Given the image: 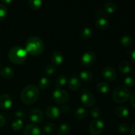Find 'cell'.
Masks as SVG:
<instances>
[{
    "mask_svg": "<svg viewBox=\"0 0 135 135\" xmlns=\"http://www.w3.org/2000/svg\"><path fill=\"white\" fill-rule=\"evenodd\" d=\"M45 45L43 40L38 36H31L25 42V50L32 56H38L43 53Z\"/></svg>",
    "mask_w": 135,
    "mask_h": 135,
    "instance_id": "obj_1",
    "label": "cell"
},
{
    "mask_svg": "<svg viewBox=\"0 0 135 135\" xmlns=\"http://www.w3.org/2000/svg\"><path fill=\"white\" fill-rule=\"evenodd\" d=\"M40 90L34 84H28L22 89L21 94V99L26 105H30L35 103L39 97Z\"/></svg>",
    "mask_w": 135,
    "mask_h": 135,
    "instance_id": "obj_2",
    "label": "cell"
},
{
    "mask_svg": "<svg viewBox=\"0 0 135 135\" xmlns=\"http://www.w3.org/2000/svg\"><path fill=\"white\" fill-rule=\"evenodd\" d=\"M27 54L24 47L16 46L10 49L8 53V57L12 63L18 65L26 61Z\"/></svg>",
    "mask_w": 135,
    "mask_h": 135,
    "instance_id": "obj_3",
    "label": "cell"
},
{
    "mask_svg": "<svg viewBox=\"0 0 135 135\" xmlns=\"http://www.w3.org/2000/svg\"><path fill=\"white\" fill-rule=\"evenodd\" d=\"M131 93L127 88L125 86L120 85L116 87L112 94L113 100L116 103L122 104L126 102L130 98Z\"/></svg>",
    "mask_w": 135,
    "mask_h": 135,
    "instance_id": "obj_4",
    "label": "cell"
},
{
    "mask_svg": "<svg viewBox=\"0 0 135 135\" xmlns=\"http://www.w3.org/2000/svg\"><path fill=\"white\" fill-rule=\"evenodd\" d=\"M52 99L57 104H65L68 102L69 99V95L68 92L61 88H56L52 93Z\"/></svg>",
    "mask_w": 135,
    "mask_h": 135,
    "instance_id": "obj_5",
    "label": "cell"
},
{
    "mask_svg": "<svg viewBox=\"0 0 135 135\" xmlns=\"http://www.w3.org/2000/svg\"><path fill=\"white\" fill-rule=\"evenodd\" d=\"M104 123L102 120L96 119L91 123L89 127V131L92 135H98L103 131Z\"/></svg>",
    "mask_w": 135,
    "mask_h": 135,
    "instance_id": "obj_6",
    "label": "cell"
},
{
    "mask_svg": "<svg viewBox=\"0 0 135 135\" xmlns=\"http://www.w3.org/2000/svg\"><path fill=\"white\" fill-rule=\"evenodd\" d=\"M96 59V55L92 51H87L83 55L81 58V62L83 65L91 66L95 63Z\"/></svg>",
    "mask_w": 135,
    "mask_h": 135,
    "instance_id": "obj_7",
    "label": "cell"
},
{
    "mask_svg": "<svg viewBox=\"0 0 135 135\" xmlns=\"http://www.w3.org/2000/svg\"><path fill=\"white\" fill-rule=\"evenodd\" d=\"M81 102L84 106L90 107L94 105L96 102L94 96L88 91H84L80 97Z\"/></svg>",
    "mask_w": 135,
    "mask_h": 135,
    "instance_id": "obj_8",
    "label": "cell"
},
{
    "mask_svg": "<svg viewBox=\"0 0 135 135\" xmlns=\"http://www.w3.org/2000/svg\"><path fill=\"white\" fill-rule=\"evenodd\" d=\"M44 113L40 109L38 108H34L32 109L30 112V119L32 122L34 123H40L43 121Z\"/></svg>",
    "mask_w": 135,
    "mask_h": 135,
    "instance_id": "obj_9",
    "label": "cell"
},
{
    "mask_svg": "<svg viewBox=\"0 0 135 135\" xmlns=\"http://www.w3.org/2000/svg\"><path fill=\"white\" fill-rule=\"evenodd\" d=\"M13 105V99L10 95L7 94H2L0 95V108L3 109H8Z\"/></svg>",
    "mask_w": 135,
    "mask_h": 135,
    "instance_id": "obj_10",
    "label": "cell"
},
{
    "mask_svg": "<svg viewBox=\"0 0 135 135\" xmlns=\"http://www.w3.org/2000/svg\"><path fill=\"white\" fill-rule=\"evenodd\" d=\"M103 77L108 81H113L116 79L117 73L116 71L113 67H105L102 71Z\"/></svg>",
    "mask_w": 135,
    "mask_h": 135,
    "instance_id": "obj_11",
    "label": "cell"
},
{
    "mask_svg": "<svg viewBox=\"0 0 135 135\" xmlns=\"http://www.w3.org/2000/svg\"><path fill=\"white\" fill-rule=\"evenodd\" d=\"M24 135H41L39 127L36 124H28L25 127L23 131Z\"/></svg>",
    "mask_w": 135,
    "mask_h": 135,
    "instance_id": "obj_12",
    "label": "cell"
},
{
    "mask_svg": "<svg viewBox=\"0 0 135 135\" xmlns=\"http://www.w3.org/2000/svg\"><path fill=\"white\" fill-rule=\"evenodd\" d=\"M60 109L57 107L54 106V105H50L46 109V114L49 119H54L59 117V116L60 115Z\"/></svg>",
    "mask_w": 135,
    "mask_h": 135,
    "instance_id": "obj_13",
    "label": "cell"
},
{
    "mask_svg": "<svg viewBox=\"0 0 135 135\" xmlns=\"http://www.w3.org/2000/svg\"><path fill=\"white\" fill-rule=\"evenodd\" d=\"M80 80L77 76H73L67 81V86L71 90H76L80 86Z\"/></svg>",
    "mask_w": 135,
    "mask_h": 135,
    "instance_id": "obj_14",
    "label": "cell"
},
{
    "mask_svg": "<svg viewBox=\"0 0 135 135\" xmlns=\"http://www.w3.org/2000/svg\"><path fill=\"white\" fill-rule=\"evenodd\" d=\"M51 61L54 66L60 65L63 61V55L62 53L59 51H54L51 54Z\"/></svg>",
    "mask_w": 135,
    "mask_h": 135,
    "instance_id": "obj_15",
    "label": "cell"
},
{
    "mask_svg": "<svg viewBox=\"0 0 135 135\" xmlns=\"http://www.w3.org/2000/svg\"><path fill=\"white\" fill-rule=\"evenodd\" d=\"M109 25H110V24H109L108 20L104 17H99L96 21V27L100 30H106L109 27Z\"/></svg>",
    "mask_w": 135,
    "mask_h": 135,
    "instance_id": "obj_16",
    "label": "cell"
},
{
    "mask_svg": "<svg viewBox=\"0 0 135 135\" xmlns=\"http://www.w3.org/2000/svg\"><path fill=\"white\" fill-rule=\"evenodd\" d=\"M119 69L121 73L127 75V74H129L131 71V65L127 61H121L119 63Z\"/></svg>",
    "mask_w": 135,
    "mask_h": 135,
    "instance_id": "obj_17",
    "label": "cell"
},
{
    "mask_svg": "<svg viewBox=\"0 0 135 135\" xmlns=\"http://www.w3.org/2000/svg\"><path fill=\"white\" fill-rule=\"evenodd\" d=\"M1 75L5 79H11L14 76V71L11 67H5L1 69Z\"/></svg>",
    "mask_w": 135,
    "mask_h": 135,
    "instance_id": "obj_18",
    "label": "cell"
},
{
    "mask_svg": "<svg viewBox=\"0 0 135 135\" xmlns=\"http://www.w3.org/2000/svg\"><path fill=\"white\" fill-rule=\"evenodd\" d=\"M96 89L102 94H106L110 90V86L105 82H100L96 85Z\"/></svg>",
    "mask_w": 135,
    "mask_h": 135,
    "instance_id": "obj_19",
    "label": "cell"
},
{
    "mask_svg": "<svg viewBox=\"0 0 135 135\" xmlns=\"http://www.w3.org/2000/svg\"><path fill=\"white\" fill-rule=\"evenodd\" d=\"M115 114L117 117H121V118H124V117H126L129 115V110L126 107L119 106L116 108Z\"/></svg>",
    "mask_w": 135,
    "mask_h": 135,
    "instance_id": "obj_20",
    "label": "cell"
},
{
    "mask_svg": "<svg viewBox=\"0 0 135 135\" xmlns=\"http://www.w3.org/2000/svg\"><path fill=\"white\" fill-rule=\"evenodd\" d=\"M80 79L84 82H90L93 79V75L92 73L88 70H83L79 74Z\"/></svg>",
    "mask_w": 135,
    "mask_h": 135,
    "instance_id": "obj_21",
    "label": "cell"
},
{
    "mask_svg": "<svg viewBox=\"0 0 135 135\" xmlns=\"http://www.w3.org/2000/svg\"><path fill=\"white\" fill-rule=\"evenodd\" d=\"M87 114H88V112H87L86 109L85 108L80 107L75 110L74 115H75V118L78 119H83L86 117Z\"/></svg>",
    "mask_w": 135,
    "mask_h": 135,
    "instance_id": "obj_22",
    "label": "cell"
},
{
    "mask_svg": "<svg viewBox=\"0 0 135 135\" xmlns=\"http://www.w3.org/2000/svg\"><path fill=\"white\" fill-rule=\"evenodd\" d=\"M50 84H51L50 80L46 76H43L41 78L38 82V86H39L40 88L42 90H46L48 88L50 87Z\"/></svg>",
    "mask_w": 135,
    "mask_h": 135,
    "instance_id": "obj_23",
    "label": "cell"
},
{
    "mask_svg": "<svg viewBox=\"0 0 135 135\" xmlns=\"http://www.w3.org/2000/svg\"><path fill=\"white\" fill-rule=\"evenodd\" d=\"M80 36L84 40H87L89 39L92 35V30L90 27L88 26H85V27L83 28L80 30Z\"/></svg>",
    "mask_w": 135,
    "mask_h": 135,
    "instance_id": "obj_24",
    "label": "cell"
},
{
    "mask_svg": "<svg viewBox=\"0 0 135 135\" xmlns=\"http://www.w3.org/2000/svg\"><path fill=\"white\" fill-rule=\"evenodd\" d=\"M104 9L107 13L112 14V13L115 12L116 9H117V6H116L115 3H113V1H107L104 4Z\"/></svg>",
    "mask_w": 135,
    "mask_h": 135,
    "instance_id": "obj_25",
    "label": "cell"
},
{
    "mask_svg": "<svg viewBox=\"0 0 135 135\" xmlns=\"http://www.w3.org/2000/svg\"><path fill=\"white\" fill-rule=\"evenodd\" d=\"M120 42H121V45L125 47H131L133 44V39L129 36H123V37H121Z\"/></svg>",
    "mask_w": 135,
    "mask_h": 135,
    "instance_id": "obj_26",
    "label": "cell"
},
{
    "mask_svg": "<svg viewBox=\"0 0 135 135\" xmlns=\"http://www.w3.org/2000/svg\"><path fill=\"white\" fill-rule=\"evenodd\" d=\"M67 83V79L65 75H59L56 78L55 80V84H56L57 87L59 88H61V87L64 86Z\"/></svg>",
    "mask_w": 135,
    "mask_h": 135,
    "instance_id": "obj_27",
    "label": "cell"
},
{
    "mask_svg": "<svg viewBox=\"0 0 135 135\" xmlns=\"http://www.w3.org/2000/svg\"><path fill=\"white\" fill-rule=\"evenodd\" d=\"M28 3L29 7L34 11L40 9L42 5V1L41 0H29Z\"/></svg>",
    "mask_w": 135,
    "mask_h": 135,
    "instance_id": "obj_28",
    "label": "cell"
},
{
    "mask_svg": "<svg viewBox=\"0 0 135 135\" xmlns=\"http://www.w3.org/2000/svg\"><path fill=\"white\" fill-rule=\"evenodd\" d=\"M22 126H23V122H22V119H17L14 120L11 124L12 129L15 131H20L22 129Z\"/></svg>",
    "mask_w": 135,
    "mask_h": 135,
    "instance_id": "obj_29",
    "label": "cell"
},
{
    "mask_svg": "<svg viewBox=\"0 0 135 135\" xmlns=\"http://www.w3.org/2000/svg\"><path fill=\"white\" fill-rule=\"evenodd\" d=\"M71 131V128L69 125L67 123H63L60 125L59 128V132L62 135H67L70 133Z\"/></svg>",
    "mask_w": 135,
    "mask_h": 135,
    "instance_id": "obj_30",
    "label": "cell"
},
{
    "mask_svg": "<svg viewBox=\"0 0 135 135\" xmlns=\"http://www.w3.org/2000/svg\"><path fill=\"white\" fill-rule=\"evenodd\" d=\"M8 14L7 7L5 4L0 3V21L5 18Z\"/></svg>",
    "mask_w": 135,
    "mask_h": 135,
    "instance_id": "obj_31",
    "label": "cell"
},
{
    "mask_svg": "<svg viewBox=\"0 0 135 135\" xmlns=\"http://www.w3.org/2000/svg\"><path fill=\"white\" fill-rule=\"evenodd\" d=\"M44 73L47 75H54L56 71V67L54 65L48 64L44 67Z\"/></svg>",
    "mask_w": 135,
    "mask_h": 135,
    "instance_id": "obj_32",
    "label": "cell"
},
{
    "mask_svg": "<svg viewBox=\"0 0 135 135\" xmlns=\"http://www.w3.org/2000/svg\"><path fill=\"white\" fill-rule=\"evenodd\" d=\"M55 129V125L52 123H48L46 125H44L43 128V131L45 133L47 134H50V133H53Z\"/></svg>",
    "mask_w": 135,
    "mask_h": 135,
    "instance_id": "obj_33",
    "label": "cell"
},
{
    "mask_svg": "<svg viewBox=\"0 0 135 135\" xmlns=\"http://www.w3.org/2000/svg\"><path fill=\"white\" fill-rule=\"evenodd\" d=\"M90 115L93 118L98 119V118L101 115V109L98 107H93L90 110Z\"/></svg>",
    "mask_w": 135,
    "mask_h": 135,
    "instance_id": "obj_34",
    "label": "cell"
},
{
    "mask_svg": "<svg viewBox=\"0 0 135 135\" xmlns=\"http://www.w3.org/2000/svg\"><path fill=\"white\" fill-rule=\"evenodd\" d=\"M135 80L134 78L131 76H128L124 79V84L125 87H132L134 85Z\"/></svg>",
    "mask_w": 135,
    "mask_h": 135,
    "instance_id": "obj_35",
    "label": "cell"
},
{
    "mask_svg": "<svg viewBox=\"0 0 135 135\" xmlns=\"http://www.w3.org/2000/svg\"><path fill=\"white\" fill-rule=\"evenodd\" d=\"M119 131L121 133H127L129 132V125L127 123H121L119 125Z\"/></svg>",
    "mask_w": 135,
    "mask_h": 135,
    "instance_id": "obj_36",
    "label": "cell"
},
{
    "mask_svg": "<svg viewBox=\"0 0 135 135\" xmlns=\"http://www.w3.org/2000/svg\"><path fill=\"white\" fill-rule=\"evenodd\" d=\"M70 110V108L69 105H63L61 107L60 112H61L62 113H68Z\"/></svg>",
    "mask_w": 135,
    "mask_h": 135,
    "instance_id": "obj_37",
    "label": "cell"
},
{
    "mask_svg": "<svg viewBox=\"0 0 135 135\" xmlns=\"http://www.w3.org/2000/svg\"><path fill=\"white\" fill-rule=\"evenodd\" d=\"M15 116L17 117V119H21L24 117V112L21 110H17L15 112Z\"/></svg>",
    "mask_w": 135,
    "mask_h": 135,
    "instance_id": "obj_38",
    "label": "cell"
},
{
    "mask_svg": "<svg viewBox=\"0 0 135 135\" xmlns=\"http://www.w3.org/2000/svg\"><path fill=\"white\" fill-rule=\"evenodd\" d=\"M5 123V118L2 114L0 113V127L3 126Z\"/></svg>",
    "mask_w": 135,
    "mask_h": 135,
    "instance_id": "obj_39",
    "label": "cell"
},
{
    "mask_svg": "<svg viewBox=\"0 0 135 135\" xmlns=\"http://www.w3.org/2000/svg\"><path fill=\"white\" fill-rule=\"evenodd\" d=\"M130 104L133 108H135V95H132L130 98Z\"/></svg>",
    "mask_w": 135,
    "mask_h": 135,
    "instance_id": "obj_40",
    "label": "cell"
},
{
    "mask_svg": "<svg viewBox=\"0 0 135 135\" xmlns=\"http://www.w3.org/2000/svg\"><path fill=\"white\" fill-rule=\"evenodd\" d=\"M131 133L132 135H135V122L133 124L131 128Z\"/></svg>",
    "mask_w": 135,
    "mask_h": 135,
    "instance_id": "obj_41",
    "label": "cell"
},
{
    "mask_svg": "<svg viewBox=\"0 0 135 135\" xmlns=\"http://www.w3.org/2000/svg\"><path fill=\"white\" fill-rule=\"evenodd\" d=\"M131 57H132V60H133V63L135 64V49L132 51L131 53Z\"/></svg>",
    "mask_w": 135,
    "mask_h": 135,
    "instance_id": "obj_42",
    "label": "cell"
},
{
    "mask_svg": "<svg viewBox=\"0 0 135 135\" xmlns=\"http://www.w3.org/2000/svg\"><path fill=\"white\" fill-rule=\"evenodd\" d=\"M3 3H8L11 2V1H3Z\"/></svg>",
    "mask_w": 135,
    "mask_h": 135,
    "instance_id": "obj_43",
    "label": "cell"
},
{
    "mask_svg": "<svg viewBox=\"0 0 135 135\" xmlns=\"http://www.w3.org/2000/svg\"><path fill=\"white\" fill-rule=\"evenodd\" d=\"M57 135H62V134H57Z\"/></svg>",
    "mask_w": 135,
    "mask_h": 135,
    "instance_id": "obj_44",
    "label": "cell"
}]
</instances>
